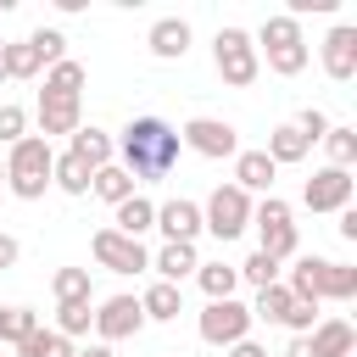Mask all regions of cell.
<instances>
[{"mask_svg": "<svg viewBox=\"0 0 357 357\" xmlns=\"http://www.w3.org/2000/svg\"><path fill=\"white\" fill-rule=\"evenodd\" d=\"M28 45L39 50V61H45V67L67 61V33H61V28H39V33H28Z\"/></svg>", "mask_w": 357, "mask_h": 357, "instance_id": "d590c367", "label": "cell"}, {"mask_svg": "<svg viewBox=\"0 0 357 357\" xmlns=\"http://www.w3.org/2000/svg\"><path fill=\"white\" fill-rule=\"evenodd\" d=\"M324 73L335 84H351L357 78V28L351 22H335L329 39H324Z\"/></svg>", "mask_w": 357, "mask_h": 357, "instance_id": "4fadbf2b", "label": "cell"}, {"mask_svg": "<svg viewBox=\"0 0 357 357\" xmlns=\"http://www.w3.org/2000/svg\"><path fill=\"white\" fill-rule=\"evenodd\" d=\"M84 84H89V73H84V61H73V56L45 73V89H50V95H84Z\"/></svg>", "mask_w": 357, "mask_h": 357, "instance_id": "83f0119b", "label": "cell"}, {"mask_svg": "<svg viewBox=\"0 0 357 357\" xmlns=\"http://www.w3.org/2000/svg\"><path fill=\"white\" fill-rule=\"evenodd\" d=\"M162 357H178V351H162Z\"/></svg>", "mask_w": 357, "mask_h": 357, "instance_id": "7dc6e473", "label": "cell"}, {"mask_svg": "<svg viewBox=\"0 0 357 357\" xmlns=\"http://www.w3.org/2000/svg\"><path fill=\"white\" fill-rule=\"evenodd\" d=\"M178 145H190V151L206 156V162L240 156V134H234V123H223V117H190V123L178 128Z\"/></svg>", "mask_w": 357, "mask_h": 357, "instance_id": "9c48e42d", "label": "cell"}, {"mask_svg": "<svg viewBox=\"0 0 357 357\" xmlns=\"http://www.w3.org/2000/svg\"><path fill=\"white\" fill-rule=\"evenodd\" d=\"M89 324H95V307L89 301H61L56 307V335H89Z\"/></svg>", "mask_w": 357, "mask_h": 357, "instance_id": "1f68e13d", "label": "cell"}, {"mask_svg": "<svg viewBox=\"0 0 357 357\" xmlns=\"http://www.w3.org/2000/svg\"><path fill=\"white\" fill-rule=\"evenodd\" d=\"M251 223H257V251L262 257H273V262H284V257H296V218H290V201H279V195H262V201H251Z\"/></svg>", "mask_w": 357, "mask_h": 357, "instance_id": "8992f818", "label": "cell"}, {"mask_svg": "<svg viewBox=\"0 0 357 357\" xmlns=\"http://www.w3.org/2000/svg\"><path fill=\"white\" fill-rule=\"evenodd\" d=\"M324 145H329V167H346V173H351V162H357V128H346V123H329Z\"/></svg>", "mask_w": 357, "mask_h": 357, "instance_id": "4dcf8cb0", "label": "cell"}, {"mask_svg": "<svg viewBox=\"0 0 357 357\" xmlns=\"http://www.w3.org/2000/svg\"><path fill=\"white\" fill-rule=\"evenodd\" d=\"M290 128H296V134H301V139H307V145H318V139H324V134H329V117H324V112H318V106H301V112H296V123H290Z\"/></svg>", "mask_w": 357, "mask_h": 357, "instance_id": "8d00e7d4", "label": "cell"}, {"mask_svg": "<svg viewBox=\"0 0 357 357\" xmlns=\"http://www.w3.org/2000/svg\"><path fill=\"white\" fill-rule=\"evenodd\" d=\"M50 162H56L50 139H39V134L17 139V145L6 151V190H11L17 201H39V195L50 190Z\"/></svg>", "mask_w": 357, "mask_h": 357, "instance_id": "277c9868", "label": "cell"}, {"mask_svg": "<svg viewBox=\"0 0 357 357\" xmlns=\"http://www.w3.org/2000/svg\"><path fill=\"white\" fill-rule=\"evenodd\" d=\"M262 151H268V162H273V167H290V162H307V151H312V145H307L290 123H279V128L268 134V145H262Z\"/></svg>", "mask_w": 357, "mask_h": 357, "instance_id": "603a6c76", "label": "cell"}, {"mask_svg": "<svg viewBox=\"0 0 357 357\" xmlns=\"http://www.w3.org/2000/svg\"><path fill=\"white\" fill-rule=\"evenodd\" d=\"M290 290H284V279L279 284H268V290H257V301H251V318H262V324H284V312H290Z\"/></svg>", "mask_w": 357, "mask_h": 357, "instance_id": "f546056e", "label": "cell"}, {"mask_svg": "<svg viewBox=\"0 0 357 357\" xmlns=\"http://www.w3.org/2000/svg\"><path fill=\"white\" fill-rule=\"evenodd\" d=\"M39 139H50V134H73L78 123H84V106H78V95H50V89H39Z\"/></svg>", "mask_w": 357, "mask_h": 357, "instance_id": "5bb4252c", "label": "cell"}, {"mask_svg": "<svg viewBox=\"0 0 357 357\" xmlns=\"http://www.w3.org/2000/svg\"><path fill=\"white\" fill-rule=\"evenodd\" d=\"M312 324H318V307H312V301H290L284 329H290V335H312Z\"/></svg>", "mask_w": 357, "mask_h": 357, "instance_id": "f35d334b", "label": "cell"}, {"mask_svg": "<svg viewBox=\"0 0 357 357\" xmlns=\"http://www.w3.org/2000/svg\"><path fill=\"white\" fill-rule=\"evenodd\" d=\"M212 67H218V78H223V84H234V89L257 84L262 61H257L251 33H245V28H218V39H212Z\"/></svg>", "mask_w": 357, "mask_h": 357, "instance_id": "5b68a950", "label": "cell"}, {"mask_svg": "<svg viewBox=\"0 0 357 357\" xmlns=\"http://www.w3.org/2000/svg\"><path fill=\"white\" fill-rule=\"evenodd\" d=\"M234 273H240L251 290H268V284H279V262H273V257H262V251H251V257H245Z\"/></svg>", "mask_w": 357, "mask_h": 357, "instance_id": "836d02e7", "label": "cell"}, {"mask_svg": "<svg viewBox=\"0 0 357 357\" xmlns=\"http://www.w3.org/2000/svg\"><path fill=\"white\" fill-rule=\"evenodd\" d=\"M284 290H290L296 301H312V307H318V301H351V296H357V268L307 251V257H296Z\"/></svg>", "mask_w": 357, "mask_h": 357, "instance_id": "7a4b0ae2", "label": "cell"}, {"mask_svg": "<svg viewBox=\"0 0 357 357\" xmlns=\"http://www.w3.org/2000/svg\"><path fill=\"white\" fill-rule=\"evenodd\" d=\"M50 184H56L61 195H89V167H84L78 156H67V151H61V156L50 162Z\"/></svg>", "mask_w": 357, "mask_h": 357, "instance_id": "484cf974", "label": "cell"}, {"mask_svg": "<svg viewBox=\"0 0 357 357\" xmlns=\"http://www.w3.org/2000/svg\"><path fill=\"white\" fill-rule=\"evenodd\" d=\"M195 284L206 290V301H229L234 284H240V273H234V262H201L195 268Z\"/></svg>", "mask_w": 357, "mask_h": 357, "instance_id": "d4e9b609", "label": "cell"}, {"mask_svg": "<svg viewBox=\"0 0 357 357\" xmlns=\"http://www.w3.org/2000/svg\"><path fill=\"white\" fill-rule=\"evenodd\" d=\"M201 229H212L223 245L240 240V234L251 229V195L234 190V184H218V190L206 195V206H201Z\"/></svg>", "mask_w": 357, "mask_h": 357, "instance_id": "52a82bcc", "label": "cell"}, {"mask_svg": "<svg viewBox=\"0 0 357 357\" xmlns=\"http://www.w3.org/2000/svg\"><path fill=\"white\" fill-rule=\"evenodd\" d=\"M273 173L279 167L268 162V151H240L234 156V190H245V195H257V190L268 195L273 190Z\"/></svg>", "mask_w": 357, "mask_h": 357, "instance_id": "ffe728a7", "label": "cell"}, {"mask_svg": "<svg viewBox=\"0 0 357 357\" xmlns=\"http://www.w3.org/2000/svg\"><path fill=\"white\" fill-rule=\"evenodd\" d=\"M0 184H6V162H0Z\"/></svg>", "mask_w": 357, "mask_h": 357, "instance_id": "bcb514c9", "label": "cell"}, {"mask_svg": "<svg viewBox=\"0 0 357 357\" xmlns=\"http://www.w3.org/2000/svg\"><path fill=\"white\" fill-rule=\"evenodd\" d=\"M50 290H56V307H61V301H95V290H89V268H56Z\"/></svg>", "mask_w": 357, "mask_h": 357, "instance_id": "f1b7e54d", "label": "cell"}, {"mask_svg": "<svg viewBox=\"0 0 357 357\" xmlns=\"http://www.w3.org/2000/svg\"><path fill=\"white\" fill-rule=\"evenodd\" d=\"M340 240H357V206H340Z\"/></svg>", "mask_w": 357, "mask_h": 357, "instance_id": "b9f144b4", "label": "cell"}, {"mask_svg": "<svg viewBox=\"0 0 357 357\" xmlns=\"http://www.w3.org/2000/svg\"><path fill=\"white\" fill-rule=\"evenodd\" d=\"M112 212H117V218H112V229H117V234H128V240H139L145 229H156V201H145L139 190H134L128 201H117Z\"/></svg>", "mask_w": 357, "mask_h": 357, "instance_id": "44dd1931", "label": "cell"}, {"mask_svg": "<svg viewBox=\"0 0 357 357\" xmlns=\"http://www.w3.org/2000/svg\"><path fill=\"white\" fill-rule=\"evenodd\" d=\"M139 312H145V324H173L178 312H184V290L178 284H151L145 296H139Z\"/></svg>", "mask_w": 357, "mask_h": 357, "instance_id": "7402d4cb", "label": "cell"}, {"mask_svg": "<svg viewBox=\"0 0 357 357\" xmlns=\"http://www.w3.org/2000/svg\"><path fill=\"white\" fill-rule=\"evenodd\" d=\"M257 61L268 56V73H279V78H296L307 61H312V45H307V33H301V22L296 17H268L262 28H257Z\"/></svg>", "mask_w": 357, "mask_h": 357, "instance_id": "3957f363", "label": "cell"}, {"mask_svg": "<svg viewBox=\"0 0 357 357\" xmlns=\"http://www.w3.org/2000/svg\"><path fill=\"white\" fill-rule=\"evenodd\" d=\"M39 50L22 39V45H6V78H39Z\"/></svg>", "mask_w": 357, "mask_h": 357, "instance_id": "e575fe53", "label": "cell"}, {"mask_svg": "<svg viewBox=\"0 0 357 357\" xmlns=\"http://www.w3.org/2000/svg\"><path fill=\"white\" fill-rule=\"evenodd\" d=\"M89 251H95V262H100V268H112V273H145V268H151V251H145L139 240L117 234V229H95Z\"/></svg>", "mask_w": 357, "mask_h": 357, "instance_id": "30bf717a", "label": "cell"}, {"mask_svg": "<svg viewBox=\"0 0 357 357\" xmlns=\"http://www.w3.org/2000/svg\"><path fill=\"white\" fill-rule=\"evenodd\" d=\"M145 329V312H139V296H106L95 307V335L112 346V340H128Z\"/></svg>", "mask_w": 357, "mask_h": 357, "instance_id": "7c38bea8", "label": "cell"}, {"mask_svg": "<svg viewBox=\"0 0 357 357\" xmlns=\"http://www.w3.org/2000/svg\"><path fill=\"white\" fill-rule=\"evenodd\" d=\"M145 45H151L156 61H184V50H190V22H184V17H156L151 33H145Z\"/></svg>", "mask_w": 357, "mask_h": 357, "instance_id": "2e32d148", "label": "cell"}, {"mask_svg": "<svg viewBox=\"0 0 357 357\" xmlns=\"http://www.w3.org/2000/svg\"><path fill=\"white\" fill-rule=\"evenodd\" d=\"M17 257H22L17 234H0V273H6V268H17Z\"/></svg>", "mask_w": 357, "mask_h": 357, "instance_id": "ab89813d", "label": "cell"}, {"mask_svg": "<svg viewBox=\"0 0 357 357\" xmlns=\"http://www.w3.org/2000/svg\"><path fill=\"white\" fill-rule=\"evenodd\" d=\"M28 139V112L22 106H0V145H17Z\"/></svg>", "mask_w": 357, "mask_h": 357, "instance_id": "74e56055", "label": "cell"}, {"mask_svg": "<svg viewBox=\"0 0 357 357\" xmlns=\"http://www.w3.org/2000/svg\"><path fill=\"white\" fill-rule=\"evenodd\" d=\"M17 351H22V357H73V340H67V335H56V329H33Z\"/></svg>", "mask_w": 357, "mask_h": 357, "instance_id": "d6a6232c", "label": "cell"}, {"mask_svg": "<svg viewBox=\"0 0 357 357\" xmlns=\"http://www.w3.org/2000/svg\"><path fill=\"white\" fill-rule=\"evenodd\" d=\"M151 268H156L162 284H178V279H190V273L201 268V257H195V245H184V240H162V251L151 257Z\"/></svg>", "mask_w": 357, "mask_h": 357, "instance_id": "d6986e66", "label": "cell"}, {"mask_svg": "<svg viewBox=\"0 0 357 357\" xmlns=\"http://www.w3.org/2000/svg\"><path fill=\"white\" fill-rule=\"evenodd\" d=\"M89 195H100L106 206H117V201H128V195H134V178H128L117 162H106V167H95V173H89Z\"/></svg>", "mask_w": 357, "mask_h": 357, "instance_id": "cb8c5ba5", "label": "cell"}, {"mask_svg": "<svg viewBox=\"0 0 357 357\" xmlns=\"http://www.w3.org/2000/svg\"><path fill=\"white\" fill-rule=\"evenodd\" d=\"M251 324H257V318H251V307L229 296V301H206V312H201V324H195V329H201V340H206V346H223V351H229L234 340H245V335H251Z\"/></svg>", "mask_w": 357, "mask_h": 357, "instance_id": "ba28073f", "label": "cell"}, {"mask_svg": "<svg viewBox=\"0 0 357 357\" xmlns=\"http://www.w3.org/2000/svg\"><path fill=\"white\" fill-rule=\"evenodd\" d=\"M73 357H112V346H106V340H95V346H73Z\"/></svg>", "mask_w": 357, "mask_h": 357, "instance_id": "ee69618b", "label": "cell"}, {"mask_svg": "<svg viewBox=\"0 0 357 357\" xmlns=\"http://www.w3.org/2000/svg\"><path fill=\"white\" fill-rule=\"evenodd\" d=\"M67 139H73V145H67V156H78L89 173H95V167H106V162H117V145H112V134H106V128H95V123H78Z\"/></svg>", "mask_w": 357, "mask_h": 357, "instance_id": "9a60e30c", "label": "cell"}, {"mask_svg": "<svg viewBox=\"0 0 357 357\" xmlns=\"http://www.w3.org/2000/svg\"><path fill=\"white\" fill-rule=\"evenodd\" d=\"M223 357H268V346H257V340L245 335V340H234V346H229Z\"/></svg>", "mask_w": 357, "mask_h": 357, "instance_id": "60d3db41", "label": "cell"}, {"mask_svg": "<svg viewBox=\"0 0 357 357\" xmlns=\"http://www.w3.org/2000/svg\"><path fill=\"white\" fill-rule=\"evenodd\" d=\"M117 145V167L139 184V178H167L178 162V128L162 117H128V128L112 139Z\"/></svg>", "mask_w": 357, "mask_h": 357, "instance_id": "6da1fadb", "label": "cell"}, {"mask_svg": "<svg viewBox=\"0 0 357 357\" xmlns=\"http://www.w3.org/2000/svg\"><path fill=\"white\" fill-rule=\"evenodd\" d=\"M351 173L346 167H318L307 184H301V201H307V212H340V206H351Z\"/></svg>", "mask_w": 357, "mask_h": 357, "instance_id": "8fae6325", "label": "cell"}, {"mask_svg": "<svg viewBox=\"0 0 357 357\" xmlns=\"http://www.w3.org/2000/svg\"><path fill=\"white\" fill-rule=\"evenodd\" d=\"M33 329H39L33 307H0V346H22Z\"/></svg>", "mask_w": 357, "mask_h": 357, "instance_id": "4316f807", "label": "cell"}, {"mask_svg": "<svg viewBox=\"0 0 357 357\" xmlns=\"http://www.w3.org/2000/svg\"><path fill=\"white\" fill-rule=\"evenodd\" d=\"M284 357H312V346H307V335H290V340H284Z\"/></svg>", "mask_w": 357, "mask_h": 357, "instance_id": "7bdbcfd3", "label": "cell"}, {"mask_svg": "<svg viewBox=\"0 0 357 357\" xmlns=\"http://www.w3.org/2000/svg\"><path fill=\"white\" fill-rule=\"evenodd\" d=\"M156 229L167 234V240H184V245H195V234H201V206L195 201H162L156 206Z\"/></svg>", "mask_w": 357, "mask_h": 357, "instance_id": "e0dca14e", "label": "cell"}, {"mask_svg": "<svg viewBox=\"0 0 357 357\" xmlns=\"http://www.w3.org/2000/svg\"><path fill=\"white\" fill-rule=\"evenodd\" d=\"M307 346H312V357H351L357 351V329L346 318H318L312 335H307Z\"/></svg>", "mask_w": 357, "mask_h": 357, "instance_id": "ac0fdd59", "label": "cell"}, {"mask_svg": "<svg viewBox=\"0 0 357 357\" xmlns=\"http://www.w3.org/2000/svg\"><path fill=\"white\" fill-rule=\"evenodd\" d=\"M0 84H6V45H0Z\"/></svg>", "mask_w": 357, "mask_h": 357, "instance_id": "f6af8a7d", "label": "cell"}]
</instances>
